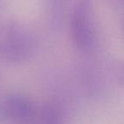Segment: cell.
<instances>
[{
	"mask_svg": "<svg viewBox=\"0 0 124 124\" xmlns=\"http://www.w3.org/2000/svg\"><path fill=\"white\" fill-rule=\"evenodd\" d=\"M64 110L54 101H47L38 107L37 122L47 124H56L63 122Z\"/></svg>",
	"mask_w": 124,
	"mask_h": 124,
	"instance_id": "obj_4",
	"label": "cell"
},
{
	"mask_svg": "<svg viewBox=\"0 0 124 124\" xmlns=\"http://www.w3.org/2000/svg\"><path fill=\"white\" fill-rule=\"evenodd\" d=\"M107 71L113 83L124 89V60H110L107 65Z\"/></svg>",
	"mask_w": 124,
	"mask_h": 124,
	"instance_id": "obj_6",
	"label": "cell"
},
{
	"mask_svg": "<svg viewBox=\"0 0 124 124\" xmlns=\"http://www.w3.org/2000/svg\"><path fill=\"white\" fill-rule=\"evenodd\" d=\"M72 43L81 51L92 49L96 33L93 21V0H78L70 23Z\"/></svg>",
	"mask_w": 124,
	"mask_h": 124,
	"instance_id": "obj_2",
	"label": "cell"
},
{
	"mask_svg": "<svg viewBox=\"0 0 124 124\" xmlns=\"http://www.w3.org/2000/svg\"><path fill=\"white\" fill-rule=\"evenodd\" d=\"M122 30H123V32H124V21L122 22Z\"/></svg>",
	"mask_w": 124,
	"mask_h": 124,
	"instance_id": "obj_7",
	"label": "cell"
},
{
	"mask_svg": "<svg viewBox=\"0 0 124 124\" xmlns=\"http://www.w3.org/2000/svg\"><path fill=\"white\" fill-rule=\"evenodd\" d=\"M0 8H1V1H0Z\"/></svg>",
	"mask_w": 124,
	"mask_h": 124,
	"instance_id": "obj_8",
	"label": "cell"
},
{
	"mask_svg": "<svg viewBox=\"0 0 124 124\" xmlns=\"http://www.w3.org/2000/svg\"><path fill=\"white\" fill-rule=\"evenodd\" d=\"M0 116L15 122H35L38 116V106L25 94L11 93L0 101Z\"/></svg>",
	"mask_w": 124,
	"mask_h": 124,
	"instance_id": "obj_3",
	"label": "cell"
},
{
	"mask_svg": "<svg viewBox=\"0 0 124 124\" xmlns=\"http://www.w3.org/2000/svg\"><path fill=\"white\" fill-rule=\"evenodd\" d=\"M38 48L36 36L24 23L0 21V60L9 64L27 62Z\"/></svg>",
	"mask_w": 124,
	"mask_h": 124,
	"instance_id": "obj_1",
	"label": "cell"
},
{
	"mask_svg": "<svg viewBox=\"0 0 124 124\" xmlns=\"http://www.w3.org/2000/svg\"><path fill=\"white\" fill-rule=\"evenodd\" d=\"M70 0H44L45 9L53 27L60 28L64 23L66 9Z\"/></svg>",
	"mask_w": 124,
	"mask_h": 124,
	"instance_id": "obj_5",
	"label": "cell"
}]
</instances>
